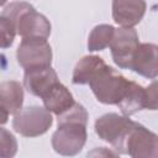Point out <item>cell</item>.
<instances>
[{"instance_id":"cell-4","label":"cell","mask_w":158,"mask_h":158,"mask_svg":"<svg viewBox=\"0 0 158 158\" xmlns=\"http://www.w3.org/2000/svg\"><path fill=\"white\" fill-rule=\"evenodd\" d=\"M53 123V117L42 106H28L14 116L12 128L23 137L44 135Z\"/></svg>"},{"instance_id":"cell-7","label":"cell","mask_w":158,"mask_h":158,"mask_svg":"<svg viewBox=\"0 0 158 158\" xmlns=\"http://www.w3.org/2000/svg\"><path fill=\"white\" fill-rule=\"evenodd\" d=\"M126 154L131 158H158V137L136 122L126 141Z\"/></svg>"},{"instance_id":"cell-14","label":"cell","mask_w":158,"mask_h":158,"mask_svg":"<svg viewBox=\"0 0 158 158\" xmlns=\"http://www.w3.org/2000/svg\"><path fill=\"white\" fill-rule=\"evenodd\" d=\"M123 116H131L143 109H147V90L142 85L131 81L128 83L127 90L117 104Z\"/></svg>"},{"instance_id":"cell-15","label":"cell","mask_w":158,"mask_h":158,"mask_svg":"<svg viewBox=\"0 0 158 158\" xmlns=\"http://www.w3.org/2000/svg\"><path fill=\"white\" fill-rule=\"evenodd\" d=\"M105 64L104 59L99 56H85L75 64L73 70L72 81L77 85L89 84L93 75Z\"/></svg>"},{"instance_id":"cell-21","label":"cell","mask_w":158,"mask_h":158,"mask_svg":"<svg viewBox=\"0 0 158 158\" xmlns=\"http://www.w3.org/2000/svg\"><path fill=\"white\" fill-rule=\"evenodd\" d=\"M7 120H9V114L4 109L0 107V126L1 125H5L7 122Z\"/></svg>"},{"instance_id":"cell-17","label":"cell","mask_w":158,"mask_h":158,"mask_svg":"<svg viewBox=\"0 0 158 158\" xmlns=\"http://www.w3.org/2000/svg\"><path fill=\"white\" fill-rule=\"evenodd\" d=\"M17 141L6 128L0 127V158H14L17 153Z\"/></svg>"},{"instance_id":"cell-16","label":"cell","mask_w":158,"mask_h":158,"mask_svg":"<svg viewBox=\"0 0 158 158\" xmlns=\"http://www.w3.org/2000/svg\"><path fill=\"white\" fill-rule=\"evenodd\" d=\"M115 33V27L107 23H101L95 26L88 37V49L89 52L102 51L110 46Z\"/></svg>"},{"instance_id":"cell-5","label":"cell","mask_w":158,"mask_h":158,"mask_svg":"<svg viewBox=\"0 0 158 158\" xmlns=\"http://www.w3.org/2000/svg\"><path fill=\"white\" fill-rule=\"evenodd\" d=\"M52 56L51 44L43 38H25L21 41L16 51L17 63L25 70L51 67Z\"/></svg>"},{"instance_id":"cell-20","label":"cell","mask_w":158,"mask_h":158,"mask_svg":"<svg viewBox=\"0 0 158 158\" xmlns=\"http://www.w3.org/2000/svg\"><path fill=\"white\" fill-rule=\"evenodd\" d=\"M147 90V110H157V83L153 81Z\"/></svg>"},{"instance_id":"cell-12","label":"cell","mask_w":158,"mask_h":158,"mask_svg":"<svg viewBox=\"0 0 158 158\" xmlns=\"http://www.w3.org/2000/svg\"><path fill=\"white\" fill-rule=\"evenodd\" d=\"M42 101H43L44 109L57 116L62 115L75 104L72 93L60 81L54 84L47 91V94L42 98Z\"/></svg>"},{"instance_id":"cell-10","label":"cell","mask_w":158,"mask_h":158,"mask_svg":"<svg viewBox=\"0 0 158 158\" xmlns=\"http://www.w3.org/2000/svg\"><path fill=\"white\" fill-rule=\"evenodd\" d=\"M59 81L56 70L52 67H41L25 70L23 88L32 95L43 98L47 91Z\"/></svg>"},{"instance_id":"cell-3","label":"cell","mask_w":158,"mask_h":158,"mask_svg":"<svg viewBox=\"0 0 158 158\" xmlns=\"http://www.w3.org/2000/svg\"><path fill=\"white\" fill-rule=\"evenodd\" d=\"M58 128L52 135V148L63 157H74L81 152L86 138V125L79 121L57 122Z\"/></svg>"},{"instance_id":"cell-6","label":"cell","mask_w":158,"mask_h":158,"mask_svg":"<svg viewBox=\"0 0 158 158\" xmlns=\"http://www.w3.org/2000/svg\"><path fill=\"white\" fill-rule=\"evenodd\" d=\"M138 46L139 38L135 28H115L112 41L109 46L114 63L121 69H130Z\"/></svg>"},{"instance_id":"cell-19","label":"cell","mask_w":158,"mask_h":158,"mask_svg":"<svg viewBox=\"0 0 158 158\" xmlns=\"http://www.w3.org/2000/svg\"><path fill=\"white\" fill-rule=\"evenodd\" d=\"M85 158H120L118 153L107 147H95L88 152Z\"/></svg>"},{"instance_id":"cell-9","label":"cell","mask_w":158,"mask_h":158,"mask_svg":"<svg viewBox=\"0 0 158 158\" xmlns=\"http://www.w3.org/2000/svg\"><path fill=\"white\" fill-rule=\"evenodd\" d=\"M147 4L142 0L112 1V19L122 28H133L144 16Z\"/></svg>"},{"instance_id":"cell-11","label":"cell","mask_w":158,"mask_h":158,"mask_svg":"<svg viewBox=\"0 0 158 158\" xmlns=\"http://www.w3.org/2000/svg\"><path fill=\"white\" fill-rule=\"evenodd\" d=\"M130 69L144 78L156 79L158 74V47L154 43H139Z\"/></svg>"},{"instance_id":"cell-2","label":"cell","mask_w":158,"mask_h":158,"mask_svg":"<svg viewBox=\"0 0 158 158\" xmlns=\"http://www.w3.org/2000/svg\"><path fill=\"white\" fill-rule=\"evenodd\" d=\"M135 125L130 117L110 112L96 118L94 127L99 138L111 144L115 152L126 154V141Z\"/></svg>"},{"instance_id":"cell-1","label":"cell","mask_w":158,"mask_h":158,"mask_svg":"<svg viewBox=\"0 0 158 158\" xmlns=\"http://www.w3.org/2000/svg\"><path fill=\"white\" fill-rule=\"evenodd\" d=\"M130 80L106 63L99 68L89 81L96 100L105 105H117L123 98Z\"/></svg>"},{"instance_id":"cell-8","label":"cell","mask_w":158,"mask_h":158,"mask_svg":"<svg viewBox=\"0 0 158 158\" xmlns=\"http://www.w3.org/2000/svg\"><path fill=\"white\" fill-rule=\"evenodd\" d=\"M16 33L25 38H43L47 40L51 35V23L47 17L30 7L23 11L16 20Z\"/></svg>"},{"instance_id":"cell-13","label":"cell","mask_w":158,"mask_h":158,"mask_svg":"<svg viewBox=\"0 0 158 158\" xmlns=\"http://www.w3.org/2000/svg\"><path fill=\"white\" fill-rule=\"evenodd\" d=\"M23 86L16 80H5L0 83V107L9 115H16L22 110Z\"/></svg>"},{"instance_id":"cell-18","label":"cell","mask_w":158,"mask_h":158,"mask_svg":"<svg viewBox=\"0 0 158 158\" xmlns=\"http://www.w3.org/2000/svg\"><path fill=\"white\" fill-rule=\"evenodd\" d=\"M16 36V27L15 23L6 19L5 16L0 15V48L5 49L11 47Z\"/></svg>"}]
</instances>
